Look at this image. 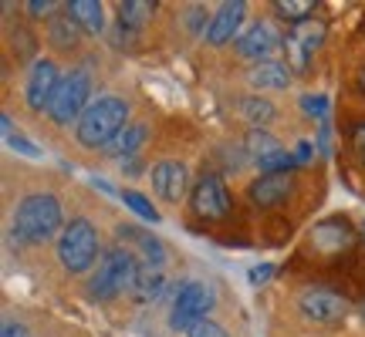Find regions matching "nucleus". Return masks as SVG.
Listing matches in <instances>:
<instances>
[{"label":"nucleus","instance_id":"nucleus-1","mask_svg":"<svg viewBox=\"0 0 365 337\" xmlns=\"http://www.w3.org/2000/svg\"><path fill=\"white\" fill-rule=\"evenodd\" d=\"M58 226H61V203L51 193H31L14 209L11 236L21 247H38L58 233Z\"/></svg>","mask_w":365,"mask_h":337},{"label":"nucleus","instance_id":"nucleus-2","mask_svg":"<svg viewBox=\"0 0 365 337\" xmlns=\"http://www.w3.org/2000/svg\"><path fill=\"white\" fill-rule=\"evenodd\" d=\"M125 118H129V105L115 98V95H102L85 108V115L78 118V129H75V139H78L85 149H105V145L115 139L118 132L125 129Z\"/></svg>","mask_w":365,"mask_h":337},{"label":"nucleus","instance_id":"nucleus-3","mask_svg":"<svg viewBox=\"0 0 365 337\" xmlns=\"http://www.w3.org/2000/svg\"><path fill=\"white\" fill-rule=\"evenodd\" d=\"M135 277H139V263H135V257H132L129 250H122V247L108 250L105 260L98 263V270L91 273L88 294L95 300H112L122 290H132Z\"/></svg>","mask_w":365,"mask_h":337},{"label":"nucleus","instance_id":"nucleus-4","mask_svg":"<svg viewBox=\"0 0 365 337\" xmlns=\"http://www.w3.org/2000/svg\"><path fill=\"white\" fill-rule=\"evenodd\" d=\"M98 257V233L88 220H71L58 240V260L68 273H85Z\"/></svg>","mask_w":365,"mask_h":337},{"label":"nucleus","instance_id":"nucleus-5","mask_svg":"<svg viewBox=\"0 0 365 337\" xmlns=\"http://www.w3.org/2000/svg\"><path fill=\"white\" fill-rule=\"evenodd\" d=\"M88 91L91 81L85 71H71L61 78L58 91H54L51 105H48V118L54 125H71V118H81L85 108H88Z\"/></svg>","mask_w":365,"mask_h":337},{"label":"nucleus","instance_id":"nucleus-6","mask_svg":"<svg viewBox=\"0 0 365 337\" xmlns=\"http://www.w3.org/2000/svg\"><path fill=\"white\" fill-rule=\"evenodd\" d=\"M210 307H213V290L207 284H200V280H190V284L180 287V294H176V304H173V327L176 331H193L200 321H207Z\"/></svg>","mask_w":365,"mask_h":337},{"label":"nucleus","instance_id":"nucleus-7","mask_svg":"<svg viewBox=\"0 0 365 337\" xmlns=\"http://www.w3.org/2000/svg\"><path fill=\"white\" fill-rule=\"evenodd\" d=\"M190 206L200 220H227L230 216V193H227V182L217 172H203L196 179L193 193H190Z\"/></svg>","mask_w":365,"mask_h":337},{"label":"nucleus","instance_id":"nucleus-8","mask_svg":"<svg viewBox=\"0 0 365 337\" xmlns=\"http://www.w3.org/2000/svg\"><path fill=\"white\" fill-rule=\"evenodd\" d=\"M284 41L281 38V31L274 24H267V21H257V24H250L247 31H240L234 41V51L240 54V58H247V61H257V65H267V61H274V54L284 48Z\"/></svg>","mask_w":365,"mask_h":337},{"label":"nucleus","instance_id":"nucleus-9","mask_svg":"<svg viewBox=\"0 0 365 337\" xmlns=\"http://www.w3.org/2000/svg\"><path fill=\"white\" fill-rule=\"evenodd\" d=\"M301 311L308 321L314 324H339L345 321V314H349V300L335 294V290H328V287H308V290H301Z\"/></svg>","mask_w":365,"mask_h":337},{"label":"nucleus","instance_id":"nucleus-10","mask_svg":"<svg viewBox=\"0 0 365 337\" xmlns=\"http://www.w3.org/2000/svg\"><path fill=\"white\" fill-rule=\"evenodd\" d=\"M325 31L328 27L322 21H304L291 31V38L284 41V51H287V68L291 71H308V58H312L322 41H325Z\"/></svg>","mask_w":365,"mask_h":337},{"label":"nucleus","instance_id":"nucleus-11","mask_svg":"<svg viewBox=\"0 0 365 337\" xmlns=\"http://www.w3.org/2000/svg\"><path fill=\"white\" fill-rule=\"evenodd\" d=\"M58 85H61V75H58L54 61L51 58H38V61L31 65V75H27V105H31L34 112H48Z\"/></svg>","mask_w":365,"mask_h":337},{"label":"nucleus","instance_id":"nucleus-12","mask_svg":"<svg viewBox=\"0 0 365 337\" xmlns=\"http://www.w3.org/2000/svg\"><path fill=\"white\" fill-rule=\"evenodd\" d=\"M308 243H312L318 253H345V250L355 247V230L341 220V216H331V220L314 226L312 236H308Z\"/></svg>","mask_w":365,"mask_h":337},{"label":"nucleus","instance_id":"nucleus-13","mask_svg":"<svg viewBox=\"0 0 365 337\" xmlns=\"http://www.w3.org/2000/svg\"><path fill=\"white\" fill-rule=\"evenodd\" d=\"M186 186H190V168L182 166V162L166 159V162L153 166V189L159 193V199L180 203L182 196H186Z\"/></svg>","mask_w":365,"mask_h":337},{"label":"nucleus","instance_id":"nucleus-14","mask_svg":"<svg viewBox=\"0 0 365 337\" xmlns=\"http://www.w3.org/2000/svg\"><path fill=\"white\" fill-rule=\"evenodd\" d=\"M244 14H247V4H240V0L223 4L220 11L210 17V24H207V44L220 48V44H227V41H237L234 34L240 31V24H244Z\"/></svg>","mask_w":365,"mask_h":337},{"label":"nucleus","instance_id":"nucleus-15","mask_svg":"<svg viewBox=\"0 0 365 337\" xmlns=\"http://www.w3.org/2000/svg\"><path fill=\"white\" fill-rule=\"evenodd\" d=\"M287 196H291V176H261V179L250 182V189H247V199L261 209H271L277 203H284Z\"/></svg>","mask_w":365,"mask_h":337},{"label":"nucleus","instance_id":"nucleus-16","mask_svg":"<svg viewBox=\"0 0 365 337\" xmlns=\"http://www.w3.org/2000/svg\"><path fill=\"white\" fill-rule=\"evenodd\" d=\"M78 38H81V24L68 11L48 21V41H51L58 51H75V48H78Z\"/></svg>","mask_w":365,"mask_h":337},{"label":"nucleus","instance_id":"nucleus-17","mask_svg":"<svg viewBox=\"0 0 365 337\" xmlns=\"http://www.w3.org/2000/svg\"><path fill=\"white\" fill-rule=\"evenodd\" d=\"M287 81H291V68L281 65V61L250 68V85L254 88H287Z\"/></svg>","mask_w":365,"mask_h":337},{"label":"nucleus","instance_id":"nucleus-18","mask_svg":"<svg viewBox=\"0 0 365 337\" xmlns=\"http://www.w3.org/2000/svg\"><path fill=\"white\" fill-rule=\"evenodd\" d=\"M145 135H149V125H125L112 142L105 145L102 152L105 156H132V152L145 142Z\"/></svg>","mask_w":365,"mask_h":337},{"label":"nucleus","instance_id":"nucleus-19","mask_svg":"<svg viewBox=\"0 0 365 337\" xmlns=\"http://www.w3.org/2000/svg\"><path fill=\"white\" fill-rule=\"evenodd\" d=\"M68 14L88 34H102L105 31V11H102V4H95V0H75V4H68Z\"/></svg>","mask_w":365,"mask_h":337},{"label":"nucleus","instance_id":"nucleus-20","mask_svg":"<svg viewBox=\"0 0 365 337\" xmlns=\"http://www.w3.org/2000/svg\"><path fill=\"white\" fill-rule=\"evenodd\" d=\"M163 287H166V273L159 270V267H143L129 294L135 300H156L163 294Z\"/></svg>","mask_w":365,"mask_h":337},{"label":"nucleus","instance_id":"nucleus-21","mask_svg":"<svg viewBox=\"0 0 365 337\" xmlns=\"http://www.w3.org/2000/svg\"><path fill=\"white\" fill-rule=\"evenodd\" d=\"M118 21H122L125 31H143L153 21V4H145V0H125V4H118Z\"/></svg>","mask_w":365,"mask_h":337},{"label":"nucleus","instance_id":"nucleus-22","mask_svg":"<svg viewBox=\"0 0 365 337\" xmlns=\"http://www.w3.org/2000/svg\"><path fill=\"white\" fill-rule=\"evenodd\" d=\"M247 152L257 162H264V159H271L274 152H281V145H277V139H274L271 132H264V129H254L247 135Z\"/></svg>","mask_w":365,"mask_h":337},{"label":"nucleus","instance_id":"nucleus-23","mask_svg":"<svg viewBox=\"0 0 365 337\" xmlns=\"http://www.w3.org/2000/svg\"><path fill=\"white\" fill-rule=\"evenodd\" d=\"M240 108H244V118L254 122V125H267V122L277 115L267 98H240Z\"/></svg>","mask_w":365,"mask_h":337},{"label":"nucleus","instance_id":"nucleus-24","mask_svg":"<svg viewBox=\"0 0 365 337\" xmlns=\"http://www.w3.org/2000/svg\"><path fill=\"white\" fill-rule=\"evenodd\" d=\"M274 11L281 14V17H287V21H294V24H304L314 14V4L312 0H277Z\"/></svg>","mask_w":365,"mask_h":337},{"label":"nucleus","instance_id":"nucleus-25","mask_svg":"<svg viewBox=\"0 0 365 337\" xmlns=\"http://www.w3.org/2000/svg\"><path fill=\"white\" fill-rule=\"evenodd\" d=\"M118 196H122V203H125V206H129L135 216H143V220H149V223L159 220V209L153 206V203H149L143 193H132V189H125V193H118Z\"/></svg>","mask_w":365,"mask_h":337},{"label":"nucleus","instance_id":"nucleus-26","mask_svg":"<svg viewBox=\"0 0 365 337\" xmlns=\"http://www.w3.org/2000/svg\"><path fill=\"white\" fill-rule=\"evenodd\" d=\"M294 166H298V159L291 156V152H274L271 159L257 162V168H261L264 176H287V172H291Z\"/></svg>","mask_w":365,"mask_h":337},{"label":"nucleus","instance_id":"nucleus-27","mask_svg":"<svg viewBox=\"0 0 365 337\" xmlns=\"http://www.w3.org/2000/svg\"><path fill=\"white\" fill-rule=\"evenodd\" d=\"M122 236L139 240V250L149 257V267H153V263H163V243H159V240H149L145 233H135V230H122Z\"/></svg>","mask_w":365,"mask_h":337},{"label":"nucleus","instance_id":"nucleus-28","mask_svg":"<svg viewBox=\"0 0 365 337\" xmlns=\"http://www.w3.org/2000/svg\"><path fill=\"white\" fill-rule=\"evenodd\" d=\"M0 125H4V135H7V145H11V149H17V152H24V156H31V159H38V156H41L38 145L24 142V139H21V135L14 132V125H11V118H7V115L0 118Z\"/></svg>","mask_w":365,"mask_h":337},{"label":"nucleus","instance_id":"nucleus-29","mask_svg":"<svg viewBox=\"0 0 365 337\" xmlns=\"http://www.w3.org/2000/svg\"><path fill=\"white\" fill-rule=\"evenodd\" d=\"M301 105H304V108H308V115L318 118V122H325L328 118V98L325 95H304Z\"/></svg>","mask_w":365,"mask_h":337},{"label":"nucleus","instance_id":"nucleus-30","mask_svg":"<svg viewBox=\"0 0 365 337\" xmlns=\"http://www.w3.org/2000/svg\"><path fill=\"white\" fill-rule=\"evenodd\" d=\"M186 337H227V331H223L217 321H200Z\"/></svg>","mask_w":365,"mask_h":337},{"label":"nucleus","instance_id":"nucleus-31","mask_svg":"<svg viewBox=\"0 0 365 337\" xmlns=\"http://www.w3.org/2000/svg\"><path fill=\"white\" fill-rule=\"evenodd\" d=\"M27 14L31 17H58V4H51V0H31V7H27Z\"/></svg>","mask_w":365,"mask_h":337},{"label":"nucleus","instance_id":"nucleus-32","mask_svg":"<svg viewBox=\"0 0 365 337\" xmlns=\"http://www.w3.org/2000/svg\"><path fill=\"white\" fill-rule=\"evenodd\" d=\"M352 149H355V156H359V162L365 166V122H359L352 129Z\"/></svg>","mask_w":365,"mask_h":337},{"label":"nucleus","instance_id":"nucleus-33","mask_svg":"<svg viewBox=\"0 0 365 337\" xmlns=\"http://www.w3.org/2000/svg\"><path fill=\"white\" fill-rule=\"evenodd\" d=\"M271 277H274V267L271 263H261V267H254V270H250V284L261 287V284H267Z\"/></svg>","mask_w":365,"mask_h":337},{"label":"nucleus","instance_id":"nucleus-34","mask_svg":"<svg viewBox=\"0 0 365 337\" xmlns=\"http://www.w3.org/2000/svg\"><path fill=\"white\" fill-rule=\"evenodd\" d=\"M0 337H31V334H27V331H24L21 324L7 321V324H4V331H0Z\"/></svg>","mask_w":365,"mask_h":337},{"label":"nucleus","instance_id":"nucleus-35","mask_svg":"<svg viewBox=\"0 0 365 337\" xmlns=\"http://www.w3.org/2000/svg\"><path fill=\"white\" fill-rule=\"evenodd\" d=\"M294 159H298V166H301V162H308V159H312V145L301 142L298 149H294Z\"/></svg>","mask_w":365,"mask_h":337},{"label":"nucleus","instance_id":"nucleus-36","mask_svg":"<svg viewBox=\"0 0 365 337\" xmlns=\"http://www.w3.org/2000/svg\"><path fill=\"white\" fill-rule=\"evenodd\" d=\"M359 85H362V91H365V65H362V71H359Z\"/></svg>","mask_w":365,"mask_h":337},{"label":"nucleus","instance_id":"nucleus-37","mask_svg":"<svg viewBox=\"0 0 365 337\" xmlns=\"http://www.w3.org/2000/svg\"><path fill=\"white\" fill-rule=\"evenodd\" d=\"M362 233H365V223H362Z\"/></svg>","mask_w":365,"mask_h":337},{"label":"nucleus","instance_id":"nucleus-38","mask_svg":"<svg viewBox=\"0 0 365 337\" xmlns=\"http://www.w3.org/2000/svg\"><path fill=\"white\" fill-rule=\"evenodd\" d=\"M362 314H365V304H362Z\"/></svg>","mask_w":365,"mask_h":337}]
</instances>
